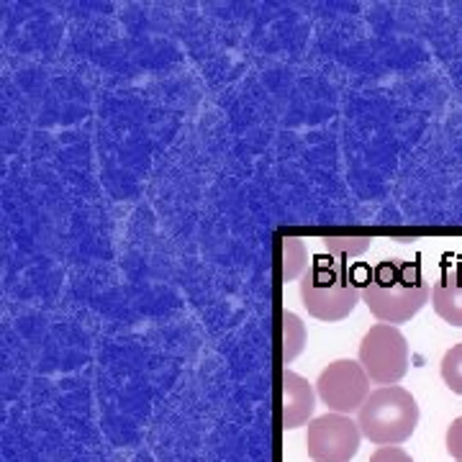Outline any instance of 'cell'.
Returning a JSON list of instances; mask_svg holds the SVG:
<instances>
[{
  "label": "cell",
  "mask_w": 462,
  "mask_h": 462,
  "mask_svg": "<svg viewBox=\"0 0 462 462\" xmlns=\"http://www.w3.org/2000/svg\"><path fill=\"white\" fill-rule=\"evenodd\" d=\"M300 300L319 321H342L363 300V285L355 281L349 267L339 260H314L300 278Z\"/></svg>",
  "instance_id": "2"
},
{
  "label": "cell",
  "mask_w": 462,
  "mask_h": 462,
  "mask_svg": "<svg viewBox=\"0 0 462 462\" xmlns=\"http://www.w3.org/2000/svg\"><path fill=\"white\" fill-rule=\"evenodd\" d=\"M370 462H413L401 447H378Z\"/></svg>",
  "instance_id": "14"
},
{
  "label": "cell",
  "mask_w": 462,
  "mask_h": 462,
  "mask_svg": "<svg viewBox=\"0 0 462 462\" xmlns=\"http://www.w3.org/2000/svg\"><path fill=\"white\" fill-rule=\"evenodd\" d=\"M357 424L365 439L378 447L403 445L419 424L416 398L398 385H385L373 391L365 406L357 411Z\"/></svg>",
  "instance_id": "3"
},
{
  "label": "cell",
  "mask_w": 462,
  "mask_h": 462,
  "mask_svg": "<svg viewBox=\"0 0 462 462\" xmlns=\"http://www.w3.org/2000/svg\"><path fill=\"white\" fill-rule=\"evenodd\" d=\"M360 365L370 383L396 385L409 373V342L398 327L375 324L360 342Z\"/></svg>",
  "instance_id": "4"
},
{
  "label": "cell",
  "mask_w": 462,
  "mask_h": 462,
  "mask_svg": "<svg viewBox=\"0 0 462 462\" xmlns=\"http://www.w3.org/2000/svg\"><path fill=\"white\" fill-rule=\"evenodd\" d=\"M306 270H309L306 242L298 236H282V278H285V282L303 278Z\"/></svg>",
  "instance_id": "9"
},
{
  "label": "cell",
  "mask_w": 462,
  "mask_h": 462,
  "mask_svg": "<svg viewBox=\"0 0 462 462\" xmlns=\"http://www.w3.org/2000/svg\"><path fill=\"white\" fill-rule=\"evenodd\" d=\"M316 393L334 413L360 411L370 398V378L355 360H334L327 365L316 383Z\"/></svg>",
  "instance_id": "6"
},
{
  "label": "cell",
  "mask_w": 462,
  "mask_h": 462,
  "mask_svg": "<svg viewBox=\"0 0 462 462\" xmlns=\"http://www.w3.org/2000/svg\"><path fill=\"white\" fill-rule=\"evenodd\" d=\"M442 380L452 393L462 396V342L447 349L442 357Z\"/></svg>",
  "instance_id": "12"
},
{
  "label": "cell",
  "mask_w": 462,
  "mask_h": 462,
  "mask_svg": "<svg viewBox=\"0 0 462 462\" xmlns=\"http://www.w3.org/2000/svg\"><path fill=\"white\" fill-rule=\"evenodd\" d=\"M431 306L439 319L462 329V270H447L431 288Z\"/></svg>",
  "instance_id": "8"
},
{
  "label": "cell",
  "mask_w": 462,
  "mask_h": 462,
  "mask_svg": "<svg viewBox=\"0 0 462 462\" xmlns=\"http://www.w3.org/2000/svg\"><path fill=\"white\" fill-rule=\"evenodd\" d=\"M447 452L452 460L462 462V416H457L447 430Z\"/></svg>",
  "instance_id": "13"
},
{
  "label": "cell",
  "mask_w": 462,
  "mask_h": 462,
  "mask_svg": "<svg viewBox=\"0 0 462 462\" xmlns=\"http://www.w3.org/2000/svg\"><path fill=\"white\" fill-rule=\"evenodd\" d=\"M360 424L345 413H324L309 424L306 447L314 462H349L360 449Z\"/></svg>",
  "instance_id": "5"
},
{
  "label": "cell",
  "mask_w": 462,
  "mask_h": 462,
  "mask_svg": "<svg viewBox=\"0 0 462 462\" xmlns=\"http://www.w3.org/2000/svg\"><path fill=\"white\" fill-rule=\"evenodd\" d=\"M321 242H324V249L329 252V257L339 260V263L360 257L373 245L370 236H324Z\"/></svg>",
  "instance_id": "11"
},
{
  "label": "cell",
  "mask_w": 462,
  "mask_h": 462,
  "mask_svg": "<svg viewBox=\"0 0 462 462\" xmlns=\"http://www.w3.org/2000/svg\"><path fill=\"white\" fill-rule=\"evenodd\" d=\"M431 298V285L421 267L406 260H385L363 282V303L380 324H406Z\"/></svg>",
  "instance_id": "1"
},
{
  "label": "cell",
  "mask_w": 462,
  "mask_h": 462,
  "mask_svg": "<svg viewBox=\"0 0 462 462\" xmlns=\"http://www.w3.org/2000/svg\"><path fill=\"white\" fill-rule=\"evenodd\" d=\"M306 346V324L293 311L282 314V363L291 365Z\"/></svg>",
  "instance_id": "10"
},
{
  "label": "cell",
  "mask_w": 462,
  "mask_h": 462,
  "mask_svg": "<svg viewBox=\"0 0 462 462\" xmlns=\"http://www.w3.org/2000/svg\"><path fill=\"white\" fill-rule=\"evenodd\" d=\"M316 409L314 385L298 373L288 370L282 373V427L285 430H298L303 427Z\"/></svg>",
  "instance_id": "7"
}]
</instances>
